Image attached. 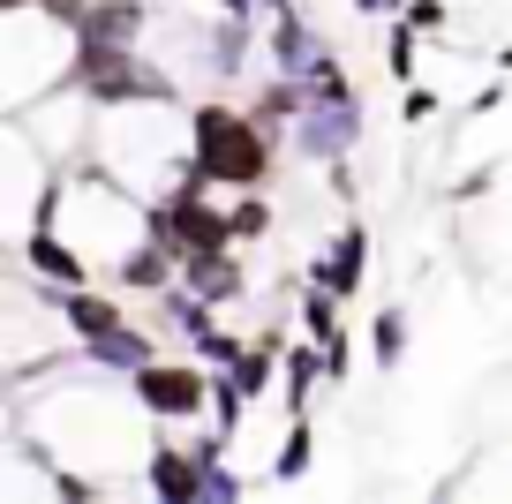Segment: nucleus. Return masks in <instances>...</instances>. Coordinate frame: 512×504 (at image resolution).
<instances>
[{"mask_svg": "<svg viewBox=\"0 0 512 504\" xmlns=\"http://www.w3.org/2000/svg\"><path fill=\"white\" fill-rule=\"evenodd\" d=\"M189 151L211 174V189H264V181H272V128L249 121V113L226 106V98L189 106Z\"/></svg>", "mask_w": 512, "mask_h": 504, "instance_id": "f257e3e1", "label": "nucleus"}, {"mask_svg": "<svg viewBox=\"0 0 512 504\" xmlns=\"http://www.w3.org/2000/svg\"><path fill=\"white\" fill-rule=\"evenodd\" d=\"M204 369H189V362H159L151 354L144 369H128V399L151 414V422H196L204 414Z\"/></svg>", "mask_w": 512, "mask_h": 504, "instance_id": "f03ea898", "label": "nucleus"}, {"mask_svg": "<svg viewBox=\"0 0 512 504\" xmlns=\"http://www.w3.org/2000/svg\"><path fill=\"white\" fill-rule=\"evenodd\" d=\"M287 128H294L309 166H332V158H347L354 143H362V106H354V98H324V106H302Z\"/></svg>", "mask_w": 512, "mask_h": 504, "instance_id": "7ed1b4c3", "label": "nucleus"}, {"mask_svg": "<svg viewBox=\"0 0 512 504\" xmlns=\"http://www.w3.org/2000/svg\"><path fill=\"white\" fill-rule=\"evenodd\" d=\"M362 279H369V226L347 219L332 249L309 256V286H324L332 301H354V294H362Z\"/></svg>", "mask_w": 512, "mask_h": 504, "instance_id": "20e7f679", "label": "nucleus"}, {"mask_svg": "<svg viewBox=\"0 0 512 504\" xmlns=\"http://www.w3.org/2000/svg\"><path fill=\"white\" fill-rule=\"evenodd\" d=\"M174 279L189 286V294H204L211 309H226V301L249 294V271H241V249H234V241H226V249H196V256H181Z\"/></svg>", "mask_w": 512, "mask_h": 504, "instance_id": "39448f33", "label": "nucleus"}, {"mask_svg": "<svg viewBox=\"0 0 512 504\" xmlns=\"http://www.w3.org/2000/svg\"><path fill=\"white\" fill-rule=\"evenodd\" d=\"M46 301L68 316V331H76V339H106V331H121V324H128V316H121V301H113V294H98L91 279H83V286H53Z\"/></svg>", "mask_w": 512, "mask_h": 504, "instance_id": "423d86ee", "label": "nucleus"}, {"mask_svg": "<svg viewBox=\"0 0 512 504\" xmlns=\"http://www.w3.org/2000/svg\"><path fill=\"white\" fill-rule=\"evenodd\" d=\"M23 256H31V271H38V279H53V286H83V279H91L83 249H68V241L53 234V211H38V219H31V241H23Z\"/></svg>", "mask_w": 512, "mask_h": 504, "instance_id": "0eeeda50", "label": "nucleus"}, {"mask_svg": "<svg viewBox=\"0 0 512 504\" xmlns=\"http://www.w3.org/2000/svg\"><path fill=\"white\" fill-rule=\"evenodd\" d=\"M144 0H83V16L68 23L76 38H98V46H136L144 38Z\"/></svg>", "mask_w": 512, "mask_h": 504, "instance_id": "6e6552de", "label": "nucleus"}, {"mask_svg": "<svg viewBox=\"0 0 512 504\" xmlns=\"http://www.w3.org/2000/svg\"><path fill=\"white\" fill-rule=\"evenodd\" d=\"M151 497H166V504H204V459L181 452V444H159V452H151Z\"/></svg>", "mask_w": 512, "mask_h": 504, "instance_id": "1a4fd4ad", "label": "nucleus"}, {"mask_svg": "<svg viewBox=\"0 0 512 504\" xmlns=\"http://www.w3.org/2000/svg\"><path fill=\"white\" fill-rule=\"evenodd\" d=\"M113 286H121V294H151V301H159L166 286H174V256H166L159 241H136V249L113 256Z\"/></svg>", "mask_w": 512, "mask_h": 504, "instance_id": "9d476101", "label": "nucleus"}, {"mask_svg": "<svg viewBox=\"0 0 512 504\" xmlns=\"http://www.w3.org/2000/svg\"><path fill=\"white\" fill-rule=\"evenodd\" d=\"M219 369H226V377L241 384V399H249V407H256V399L272 392V377H279V331H264L256 347H249V339H241V347H234V362H219Z\"/></svg>", "mask_w": 512, "mask_h": 504, "instance_id": "9b49d317", "label": "nucleus"}, {"mask_svg": "<svg viewBox=\"0 0 512 504\" xmlns=\"http://www.w3.org/2000/svg\"><path fill=\"white\" fill-rule=\"evenodd\" d=\"M324 377V354H317V339H302V347H287L279 339V407L287 414H309V384Z\"/></svg>", "mask_w": 512, "mask_h": 504, "instance_id": "f8f14e48", "label": "nucleus"}, {"mask_svg": "<svg viewBox=\"0 0 512 504\" xmlns=\"http://www.w3.org/2000/svg\"><path fill=\"white\" fill-rule=\"evenodd\" d=\"M264 46H272V68H279V76H302L309 53H317V38H309L302 8H279V16H272V38H264Z\"/></svg>", "mask_w": 512, "mask_h": 504, "instance_id": "ddd939ff", "label": "nucleus"}, {"mask_svg": "<svg viewBox=\"0 0 512 504\" xmlns=\"http://www.w3.org/2000/svg\"><path fill=\"white\" fill-rule=\"evenodd\" d=\"M83 354H91L98 369H121V377H128V369L151 362V339L136 324H121V331H106V339H83Z\"/></svg>", "mask_w": 512, "mask_h": 504, "instance_id": "4468645a", "label": "nucleus"}, {"mask_svg": "<svg viewBox=\"0 0 512 504\" xmlns=\"http://www.w3.org/2000/svg\"><path fill=\"white\" fill-rule=\"evenodd\" d=\"M309 459H317V429H309V414H287V437L272 452V482H302Z\"/></svg>", "mask_w": 512, "mask_h": 504, "instance_id": "2eb2a0df", "label": "nucleus"}, {"mask_svg": "<svg viewBox=\"0 0 512 504\" xmlns=\"http://www.w3.org/2000/svg\"><path fill=\"white\" fill-rule=\"evenodd\" d=\"M302 106H309V98H302V76H272L264 91L249 98V121H264V128H287Z\"/></svg>", "mask_w": 512, "mask_h": 504, "instance_id": "dca6fc26", "label": "nucleus"}, {"mask_svg": "<svg viewBox=\"0 0 512 504\" xmlns=\"http://www.w3.org/2000/svg\"><path fill=\"white\" fill-rule=\"evenodd\" d=\"M264 234H272V204H264L256 189H234V211H226V241H234V249H256Z\"/></svg>", "mask_w": 512, "mask_h": 504, "instance_id": "f3484780", "label": "nucleus"}, {"mask_svg": "<svg viewBox=\"0 0 512 504\" xmlns=\"http://www.w3.org/2000/svg\"><path fill=\"white\" fill-rule=\"evenodd\" d=\"M302 98H309V106H324V98H354V83H347V68H339L332 61V53H309V68H302Z\"/></svg>", "mask_w": 512, "mask_h": 504, "instance_id": "a211bd4d", "label": "nucleus"}, {"mask_svg": "<svg viewBox=\"0 0 512 504\" xmlns=\"http://www.w3.org/2000/svg\"><path fill=\"white\" fill-rule=\"evenodd\" d=\"M400 354H407V309H377V324H369V362L400 369Z\"/></svg>", "mask_w": 512, "mask_h": 504, "instance_id": "6ab92c4d", "label": "nucleus"}, {"mask_svg": "<svg viewBox=\"0 0 512 504\" xmlns=\"http://www.w3.org/2000/svg\"><path fill=\"white\" fill-rule=\"evenodd\" d=\"M384 68L400 83H415V68H422V31H407L400 16H392V38H384Z\"/></svg>", "mask_w": 512, "mask_h": 504, "instance_id": "aec40b11", "label": "nucleus"}, {"mask_svg": "<svg viewBox=\"0 0 512 504\" xmlns=\"http://www.w3.org/2000/svg\"><path fill=\"white\" fill-rule=\"evenodd\" d=\"M302 331L317 339V347H324V339L339 331V301L324 294V286H309V294H302Z\"/></svg>", "mask_w": 512, "mask_h": 504, "instance_id": "412c9836", "label": "nucleus"}, {"mask_svg": "<svg viewBox=\"0 0 512 504\" xmlns=\"http://www.w3.org/2000/svg\"><path fill=\"white\" fill-rule=\"evenodd\" d=\"M400 23H407V31H422V38L445 31V0H400Z\"/></svg>", "mask_w": 512, "mask_h": 504, "instance_id": "4be33fe9", "label": "nucleus"}, {"mask_svg": "<svg viewBox=\"0 0 512 504\" xmlns=\"http://www.w3.org/2000/svg\"><path fill=\"white\" fill-rule=\"evenodd\" d=\"M430 113H437V91H430V83H407V91H400V121H407V128H422Z\"/></svg>", "mask_w": 512, "mask_h": 504, "instance_id": "5701e85b", "label": "nucleus"}, {"mask_svg": "<svg viewBox=\"0 0 512 504\" xmlns=\"http://www.w3.org/2000/svg\"><path fill=\"white\" fill-rule=\"evenodd\" d=\"M226 16H241V23H272L279 8H294V0H219Z\"/></svg>", "mask_w": 512, "mask_h": 504, "instance_id": "b1692460", "label": "nucleus"}, {"mask_svg": "<svg viewBox=\"0 0 512 504\" xmlns=\"http://www.w3.org/2000/svg\"><path fill=\"white\" fill-rule=\"evenodd\" d=\"M38 16H53V23H76V16H83V0H38Z\"/></svg>", "mask_w": 512, "mask_h": 504, "instance_id": "393cba45", "label": "nucleus"}, {"mask_svg": "<svg viewBox=\"0 0 512 504\" xmlns=\"http://www.w3.org/2000/svg\"><path fill=\"white\" fill-rule=\"evenodd\" d=\"M354 16H400V0H354Z\"/></svg>", "mask_w": 512, "mask_h": 504, "instance_id": "a878e982", "label": "nucleus"}, {"mask_svg": "<svg viewBox=\"0 0 512 504\" xmlns=\"http://www.w3.org/2000/svg\"><path fill=\"white\" fill-rule=\"evenodd\" d=\"M16 8H38V0H0V16H16Z\"/></svg>", "mask_w": 512, "mask_h": 504, "instance_id": "bb28decb", "label": "nucleus"}, {"mask_svg": "<svg viewBox=\"0 0 512 504\" xmlns=\"http://www.w3.org/2000/svg\"><path fill=\"white\" fill-rule=\"evenodd\" d=\"M497 68H505V76H512V46H505V53H497Z\"/></svg>", "mask_w": 512, "mask_h": 504, "instance_id": "cd10ccee", "label": "nucleus"}]
</instances>
